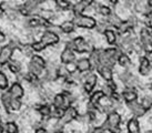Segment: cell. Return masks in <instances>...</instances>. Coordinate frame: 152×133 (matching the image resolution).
Returning <instances> with one entry per match:
<instances>
[{
	"instance_id": "6da1fadb",
	"label": "cell",
	"mask_w": 152,
	"mask_h": 133,
	"mask_svg": "<svg viewBox=\"0 0 152 133\" xmlns=\"http://www.w3.org/2000/svg\"><path fill=\"white\" fill-rule=\"evenodd\" d=\"M59 36L57 33L52 32L50 30L47 29L45 32L42 33V36L40 38L39 41H34V43H31L32 46V49H34V52H40L42 51L43 49H46L47 47L50 46H55L59 42Z\"/></svg>"
},
{
	"instance_id": "7a4b0ae2",
	"label": "cell",
	"mask_w": 152,
	"mask_h": 133,
	"mask_svg": "<svg viewBox=\"0 0 152 133\" xmlns=\"http://www.w3.org/2000/svg\"><path fill=\"white\" fill-rule=\"evenodd\" d=\"M120 53L121 51L119 48H109L106 50H100V66L112 68L117 62Z\"/></svg>"
},
{
	"instance_id": "3957f363",
	"label": "cell",
	"mask_w": 152,
	"mask_h": 133,
	"mask_svg": "<svg viewBox=\"0 0 152 133\" xmlns=\"http://www.w3.org/2000/svg\"><path fill=\"white\" fill-rule=\"evenodd\" d=\"M20 46H21V43L19 41L11 40L8 45H6L0 49V66H6L11 60L13 51L17 48H20Z\"/></svg>"
},
{
	"instance_id": "277c9868",
	"label": "cell",
	"mask_w": 152,
	"mask_h": 133,
	"mask_svg": "<svg viewBox=\"0 0 152 133\" xmlns=\"http://www.w3.org/2000/svg\"><path fill=\"white\" fill-rule=\"evenodd\" d=\"M47 63L42 57H40L38 54H34V56H31L28 69H29V72H31L32 75L40 77V75H43Z\"/></svg>"
},
{
	"instance_id": "5b68a950",
	"label": "cell",
	"mask_w": 152,
	"mask_h": 133,
	"mask_svg": "<svg viewBox=\"0 0 152 133\" xmlns=\"http://www.w3.org/2000/svg\"><path fill=\"white\" fill-rule=\"evenodd\" d=\"M120 122H121V116L117 112H110L107 116V120L101 128L106 131H109L110 133H120Z\"/></svg>"
},
{
	"instance_id": "8992f818",
	"label": "cell",
	"mask_w": 152,
	"mask_h": 133,
	"mask_svg": "<svg viewBox=\"0 0 152 133\" xmlns=\"http://www.w3.org/2000/svg\"><path fill=\"white\" fill-rule=\"evenodd\" d=\"M140 46L145 54L152 53V29L143 28L140 31Z\"/></svg>"
},
{
	"instance_id": "52a82bcc",
	"label": "cell",
	"mask_w": 152,
	"mask_h": 133,
	"mask_svg": "<svg viewBox=\"0 0 152 133\" xmlns=\"http://www.w3.org/2000/svg\"><path fill=\"white\" fill-rule=\"evenodd\" d=\"M72 22L75 23L76 27L83 28V29H93L97 26V21L94 18L89 16H83L82 13L80 15H73Z\"/></svg>"
},
{
	"instance_id": "ba28073f",
	"label": "cell",
	"mask_w": 152,
	"mask_h": 133,
	"mask_svg": "<svg viewBox=\"0 0 152 133\" xmlns=\"http://www.w3.org/2000/svg\"><path fill=\"white\" fill-rule=\"evenodd\" d=\"M67 46H69L73 49V51H77L79 53H86V52H90L92 50L90 47V43L82 37H77L72 39L71 41L68 42Z\"/></svg>"
},
{
	"instance_id": "9c48e42d",
	"label": "cell",
	"mask_w": 152,
	"mask_h": 133,
	"mask_svg": "<svg viewBox=\"0 0 152 133\" xmlns=\"http://www.w3.org/2000/svg\"><path fill=\"white\" fill-rule=\"evenodd\" d=\"M97 75L94 72H91V71H88V72H85L81 75V81L83 82V90H85L86 93H90L92 91L96 84H97Z\"/></svg>"
},
{
	"instance_id": "30bf717a",
	"label": "cell",
	"mask_w": 152,
	"mask_h": 133,
	"mask_svg": "<svg viewBox=\"0 0 152 133\" xmlns=\"http://www.w3.org/2000/svg\"><path fill=\"white\" fill-rule=\"evenodd\" d=\"M77 118H78V111H77V109L75 108V107H72V105L68 107L67 109H64V114H62V116L59 119V122L57 123V124H58L57 130H60L64 124L71 122V121H73L75 119H77Z\"/></svg>"
},
{
	"instance_id": "8fae6325",
	"label": "cell",
	"mask_w": 152,
	"mask_h": 133,
	"mask_svg": "<svg viewBox=\"0 0 152 133\" xmlns=\"http://www.w3.org/2000/svg\"><path fill=\"white\" fill-rule=\"evenodd\" d=\"M119 77H120V79H121L123 84L126 86V88H134L135 84L138 83L137 78L131 73L130 71H128V70L123 71L122 73H120Z\"/></svg>"
},
{
	"instance_id": "7c38bea8",
	"label": "cell",
	"mask_w": 152,
	"mask_h": 133,
	"mask_svg": "<svg viewBox=\"0 0 152 133\" xmlns=\"http://www.w3.org/2000/svg\"><path fill=\"white\" fill-rule=\"evenodd\" d=\"M60 60H61V63H64V64H68V63L73 62L76 60V54H75L73 49L70 48L69 46H66L64 51L61 52Z\"/></svg>"
},
{
	"instance_id": "4fadbf2b",
	"label": "cell",
	"mask_w": 152,
	"mask_h": 133,
	"mask_svg": "<svg viewBox=\"0 0 152 133\" xmlns=\"http://www.w3.org/2000/svg\"><path fill=\"white\" fill-rule=\"evenodd\" d=\"M127 104H128V107L130 108L131 112L133 113V115H135L137 118H138V116H142L144 113L147 112V110L142 107V104L140 103V102H138L137 100L131 101V102H128Z\"/></svg>"
},
{
	"instance_id": "5bb4252c",
	"label": "cell",
	"mask_w": 152,
	"mask_h": 133,
	"mask_svg": "<svg viewBox=\"0 0 152 133\" xmlns=\"http://www.w3.org/2000/svg\"><path fill=\"white\" fill-rule=\"evenodd\" d=\"M93 4V0H79L73 7H72V12L73 15H80L83 13L86 9L90 7Z\"/></svg>"
},
{
	"instance_id": "9a60e30c",
	"label": "cell",
	"mask_w": 152,
	"mask_h": 133,
	"mask_svg": "<svg viewBox=\"0 0 152 133\" xmlns=\"http://www.w3.org/2000/svg\"><path fill=\"white\" fill-rule=\"evenodd\" d=\"M8 92L13 99H21L23 96V88L19 82H16L9 88Z\"/></svg>"
},
{
	"instance_id": "2e32d148",
	"label": "cell",
	"mask_w": 152,
	"mask_h": 133,
	"mask_svg": "<svg viewBox=\"0 0 152 133\" xmlns=\"http://www.w3.org/2000/svg\"><path fill=\"white\" fill-rule=\"evenodd\" d=\"M151 61L147 57H141L140 58V66H139V72L141 75H148L151 70Z\"/></svg>"
},
{
	"instance_id": "e0dca14e",
	"label": "cell",
	"mask_w": 152,
	"mask_h": 133,
	"mask_svg": "<svg viewBox=\"0 0 152 133\" xmlns=\"http://www.w3.org/2000/svg\"><path fill=\"white\" fill-rule=\"evenodd\" d=\"M99 75H101L103 79L106 80L107 82L108 81H112L113 80V72H112V68H109V66H99L97 68Z\"/></svg>"
},
{
	"instance_id": "ac0fdd59",
	"label": "cell",
	"mask_w": 152,
	"mask_h": 133,
	"mask_svg": "<svg viewBox=\"0 0 152 133\" xmlns=\"http://www.w3.org/2000/svg\"><path fill=\"white\" fill-rule=\"evenodd\" d=\"M89 61L91 63L92 69H97L100 66V50L99 49H92L90 51L89 56Z\"/></svg>"
},
{
	"instance_id": "d6986e66",
	"label": "cell",
	"mask_w": 152,
	"mask_h": 133,
	"mask_svg": "<svg viewBox=\"0 0 152 133\" xmlns=\"http://www.w3.org/2000/svg\"><path fill=\"white\" fill-rule=\"evenodd\" d=\"M76 69L81 73H85V72L90 71L92 68H91V63L89 61V59H80L76 62Z\"/></svg>"
},
{
	"instance_id": "ffe728a7",
	"label": "cell",
	"mask_w": 152,
	"mask_h": 133,
	"mask_svg": "<svg viewBox=\"0 0 152 133\" xmlns=\"http://www.w3.org/2000/svg\"><path fill=\"white\" fill-rule=\"evenodd\" d=\"M122 21L123 20L118 16V15H115V13H113V12H111L109 16L107 17V22L109 23L110 27H114V28H117V29L121 26Z\"/></svg>"
},
{
	"instance_id": "44dd1931",
	"label": "cell",
	"mask_w": 152,
	"mask_h": 133,
	"mask_svg": "<svg viewBox=\"0 0 152 133\" xmlns=\"http://www.w3.org/2000/svg\"><path fill=\"white\" fill-rule=\"evenodd\" d=\"M122 96L126 102H131V101H134L137 100L138 96H137V92L133 88H127L124 91L122 92Z\"/></svg>"
},
{
	"instance_id": "7402d4cb",
	"label": "cell",
	"mask_w": 152,
	"mask_h": 133,
	"mask_svg": "<svg viewBox=\"0 0 152 133\" xmlns=\"http://www.w3.org/2000/svg\"><path fill=\"white\" fill-rule=\"evenodd\" d=\"M103 33H104V36H106V40L109 45L112 46V45H115V43H117V41H118V34L114 32L113 30L107 29Z\"/></svg>"
},
{
	"instance_id": "603a6c76",
	"label": "cell",
	"mask_w": 152,
	"mask_h": 133,
	"mask_svg": "<svg viewBox=\"0 0 152 133\" xmlns=\"http://www.w3.org/2000/svg\"><path fill=\"white\" fill-rule=\"evenodd\" d=\"M117 62H119V64L123 66V68H129L131 66V60L126 52H121V53L119 54Z\"/></svg>"
},
{
	"instance_id": "cb8c5ba5",
	"label": "cell",
	"mask_w": 152,
	"mask_h": 133,
	"mask_svg": "<svg viewBox=\"0 0 152 133\" xmlns=\"http://www.w3.org/2000/svg\"><path fill=\"white\" fill-rule=\"evenodd\" d=\"M128 132L140 133V125L137 119H131V120L128 122Z\"/></svg>"
},
{
	"instance_id": "d4e9b609",
	"label": "cell",
	"mask_w": 152,
	"mask_h": 133,
	"mask_svg": "<svg viewBox=\"0 0 152 133\" xmlns=\"http://www.w3.org/2000/svg\"><path fill=\"white\" fill-rule=\"evenodd\" d=\"M8 68H9V70L11 71L12 73H15V75H19L20 72H21V69H22V66L21 64L18 62V61H15V60H10L8 63Z\"/></svg>"
},
{
	"instance_id": "484cf974",
	"label": "cell",
	"mask_w": 152,
	"mask_h": 133,
	"mask_svg": "<svg viewBox=\"0 0 152 133\" xmlns=\"http://www.w3.org/2000/svg\"><path fill=\"white\" fill-rule=\"evenodd\" d=\"M103 96H104V93H103L102 90H99V91L94 92L92 96H91V98H90L89 105H90V107H94V105H96V104L101 100V98H103Z\"/></svg>"
},
{
	"instance_id": "4316f807",
	"label": "cell",
	"mask_w": 152,
	"mask_h": 133,
	"mask_svg": "<svg viewBox=\"0 0 152 133\" xmlns=\"http://www.w3.org/2000/svg\"><path fill=\"white\" fill-rule=\"evenodd\" d=\"M38 111L39 113L42 115V118L45 120H48L49 118H51V108L49 105H47V104H43V105H39L38 108Z\"/></svg>"
},
{
	"instance_id": "83f0119b",
	"label": "cell",
	"mask_w": 152,
	"mask_h": 133,
	"mask_svg": "<svg viewBox=\"0 0 152 133\" xmlns=\"http://www.w3.org/2000/svg\"><path fill=\"white\" fill-rule=\"evenodd\" d=\"M75 23L72 22V21H64L61 23L60 26V29L62 31V33H71L73 32V30H75Z\"/></svg>"
},
{
	"instance_id": "f1b7e54d",
	"label": "cell",
	"mask_w": 152,
	"mask_h": 133,
	"mask_svg": "<svg viewBox=\"0 0 152 133\" xmlns=\"http://www.w3.org/2000/svg\"><path fill=\"white\" fill-rule=\"evenodd\" d=\"M4 129L6 133H18V125L13 121H8L4 125Z\"/></svg>"
},
{
	"instance_id": "f546056e",
	"label": "cell",
	"mask_w": 152,
	"mask_h": 133,
	"mask_svg": "<svg viewBox=\"0 0 152 133\" xmlns=\"http://www.w3.org/2000/svg\"><path fill=\"white\" fill-rule=\"evenodd\" d=\"M55 4L61 10H68L71 7V4L68 0H55Z\"/></svg>"
},
{
	"instance_id": "4dcf8cb0",
	"label": "cell",
	"mask_w": 152,
	"mask_h": 133,
	"mask_svg": "<svg viewBox=\"0 0 152 133\" xmlns=\"http://www.w3.org/2000/svg\"><path fill=\"white\" fill-rule=\"evenodd\" d=\"M96 10H97L98 12L100 13L101 16L103 17H108L111 13V9L109 7H106V6H103V4H98L97 7H96Z\"/></svg>"
},
{
	"instance_id": "1f68e13d",
	"label": "cell",
	"mask_w": 152,
	"mask_h": 133,
	"mask_svg": "<svg viewBox=\"0 0 152 133\" xmlns=\"http://www.w3.org/2000/svg\"><path fill=\"white\" fill-rule=\"evenodd\" d=\"M19 49L21 50L22 52L26 54V56H28V57H31V56H34V49H32V46L31 45H21Z\"/></svg>"
},
{
	"instance_id": "d6a6232c",
	"label": "cell",
	"mask_w": 152,
	"mask_h": 133,
	"mask_svg": "<svg viewBox=\"0 0 152 133\" xmlns=\"http://www.w3.org/2000/svg\"><path fill=\"white\" fill-rule=\"evenodd\" d=\"M21 107V101L20 99H11V102H10V111H17L19 110Z\"/></svg>"
},
{
	"instance_id": "836d02e7",
	"label": "cell",
	"mask_w": 152,
	"mask_h": 133,
	"mask_svg": "<svg viewBox=\"0 0 152 133\" xmlns=\"http://www.w3.org/2000/svg\"><path fill=\"white\" fill-rule=\"evenodd\" d=\"M140 103L142 104V107L148 111L149 109H151V107H152V98L151 96H144L143 99L141 100Z\"/></svg>"
},
{
	"instance_id": "e575fe53",
	"label": "cell",
	"mask_w": 152,
	"mask_h": 133,
	"mask_svg": "<svg viewBox=\"0 0 152 133\" xmlns=\"http://www.w3.org/2000/svg\"><path fill=\"white\" fill-rule=\"evenodd\" d=\"M7 87H8V79L4 72L0 71V90L7 89Z\"/></svg>"
},
{
	"instance_id": "d590c367",
	"label": "cell",
	"mask_w": 152,
	"mask_h": 133,
	"mask_svg": "<svg viewBox=\"0 0 152 133\" xmlns=\"http://www.w3.org/2000/svg\"><path fill=\"white\" fill-rule=\"evenodd\" d=\"M90 133H104V130L102 129V128H94V129L91 130Z\"/></svg>"
},
{
	"instance_id": "8d00e7d4",
	"label": "cell",
	"mask_w": 152,
	"mask_h": 133,
	"mask_svg": "<svg viewBox=\"0 0 152 133\" xmlns=\"http://www.w3.org/2000/svg\"><path fill=\"white\" fill-rule=\"evenodd\" d=\"M6 41V34L0 30V43H4Z\"/></svg>"
},
{
	"instance_id": "74e56055",
	"label": "cell",
	"mask_w": 152,
	"mask_h": 133,
	"mask_svg": "<svg viewBox=\"0 0 152 133\" xmlns=\"http://www.w3.org/2000/svg\"><path fill=\"white\" fill-rule=\"evenodd\" d=\"M34 133H48V131H47L45 128H38V129L36 130Z\"/></svg>"
},
{
	"instance_id": "f35d334b",
	"label": "cell",
	"mask_w": 152,
	"mask_h": 133,
	"mask_svg": "<svg viewBox=\"0 0 152 133\" xmlns=\"http://www.w3.org/2000/svg\"><path fill=\"white\" fill-rule=\"evenodd\" d=\"M147 7H148L149 9H152V0H148V1H147Z\"/></svg>"
},
{
	"instance_id": "ab89813d",
	"label": "cell",
	"mask_w": 152,
	"mask_h": 133,
	"mask_svg": "<svg viewBox=\"0 0 152 133\" xmlns=\"http://www.w3.org/2000/svg\"><path fill=\"white\" fill-rule=\"evenodd\" d=\"M110 2H111V4H117L119 2V0H110Z\"/></svg>"
},
{
	"instance_id": "60d3db41",
	"label": "cell",
	"mask_w": 152,
	"mask_h": 133,
	"mask_svg": "<svg viewBox=\"0 0 152 133\" xmlns=\"http://www.w3.org/2000/svg\"><path fill=\"white\" fill-rule=\"evenodd\" d=\"M4 124H1V123H0V133H4Z\"/></svg>"
},
{
	"instance_id": "b9f144b4",
	"label": "cell",
	"mask_w": 152,
	"mask_h": 133,
	"mask_svg": "<svg viewBox=\"0 0 152 133\" xmlns=\"http://www.w3.org/2000/svg\"><path fill=\"white\" fill-rule=\"evenodd\" d=\"M147 133H152V131H149V132H147Z\"/></svg>"
},
{
	"instance_id": "7bdbcfd3",
	"label": "cell",
	"mask_w": 152,
	"mask_h": 133,
	"mask_svg": "<svg viewBox=\"0 0 152 133\" xmlns=\"http://www.w3.org/2000/svg\"><path fill=\"white\" fill-rule=\"evenodd\" d=\"M151 89H152V84H151Z\"/></svg>"
}]
</instances>
